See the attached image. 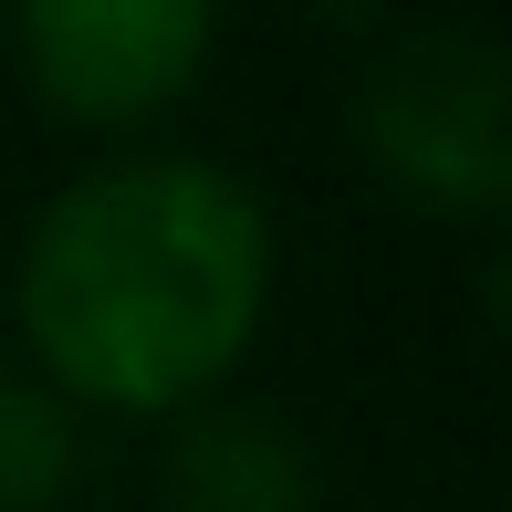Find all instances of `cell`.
I'll return each mask as SVG.
<instances>
[{
  "label": "cell",
  "instance_id": "obj_1",
  "mask_svg": "<svg viewBox=\"0 0 512 512\" xmlns=\"http://www.w3.org/2000/svg\"><path fill=\"white\" fill-rule=\"evenodd\" d=\"M272 272L283 241L241 168L136 147L42 199L11 262V324L74 418H189L262 345Z\"/></svg>",
  "mask_w": 512,
  "mask_h": 512
},
{
  "label": "cell",
  "instance_id": "obj_3",
  "mask_svg": "<svg viewBox=\"0 0 512 512\" xmlns=\"http://www.w3.org/2000/svg\"><path fill=\"white\" fill-rule=\"evenodd\" d=\"M209 53H220L209 0H32L11 21V63L32 105L84 136H136L168 105H189Z\"/></svg>",
  "mask_w": 512,
  "mask_h": 512
},
{
  "label": "cell",
  "instance_id": "obj_2",
  "mask_svg": "<svg viewBox=\"0 0 512 512\" xmlns=\"http://www.w3.org/2000/svg\"><path fill=\"white\" fill-rule=\"evenodd\" d=\"M356 147L429 220H502L512 209V53L460 21H408L366 53Z\"/></svg>",
  "mask_w": 512,
  "mask_h": 512
},
{
  "label": "cell",
  "instance_id": "obj_5",
  "mask_svg": "<svg viewBox=\"0 0 512 512\" xmlns=\"http://www.w3.org/2000/svg\"><path fill=\"white\" fill-rule=\"evenodd\" d=\"M74 471H84V418L42 377L0 366V512H63Z\"/></svg>",
  "mask_w": 512,
  "mask_h": 512
},
{
  "label": "cell",
  "instance_id": "obj_4",
  "mask_svg": "<svg viewBox=\"0 0 512 512\" xmlns=\"http://www.w3.org/2000/svg\"><path fill=\"white\" fill-rule=\"evenodd\" d=\"M157 502L168 512H324V471L283 408L209 398L189 418H168Z\"/></svg>",
  "mask_w": 512,
  "mask_h": 512
}]
</instances>
